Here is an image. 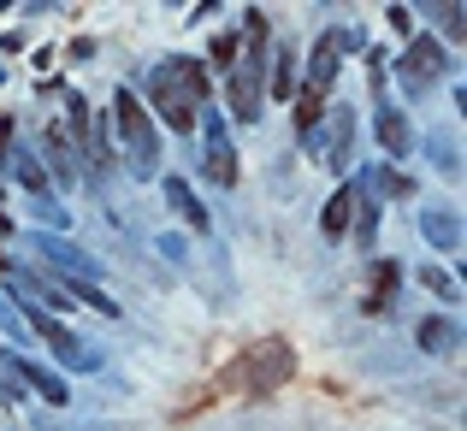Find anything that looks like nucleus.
Instances as JSON below:
<instances>
[{"mask_svg":"<svg viewBox=\"0 0 467 431\" xmlns=\"http://www.w3.org/2000/svg\"><path fill=\"white\" fill-rule=\"evenodd\" d=\"M107 148H113V159H125L137 178H154V171H160V130H154L149 107H142V95H130V89L113 95V113H107Z\"/></svg>","mask_w":467,"mask_h":431,"instance_id":"nucleus-1","label":"nucleus"},{"mask_svg":"<svg viewBox=\"0 0 467 431\" xmlns=\"http://www.w3.org/2000/svg\"><path fill=\"white\" fill-rule=\"evenodd\" d=\"M149 101H154V113L166 118L171 130H195V113H202V101H207L202 59H183V54L160 59L154 77H149Z\"/></svg>","mask_w":467,"mask_h":431,"instance_id":"nucleus-2","label":"nucleus"},{"mask_svg":"<svg viewBox=\"0 0 467 431\" xmlns=\"http://www.w3.org/2000/svg\"><path fill=\"white\" fill-rule=\"evenodd\" d=\"M249 54H237V66H231V113L243 118V125H254L261 118V101H266V18L261 12H249Z\"/></svg>","mask_w":467,"mask_h":431,"instance_id":"nucleus-3","label":"nucleus"},{"mask_svg":"<svg viewBox=\"0 0 467 431\" xmlns=\"http://www.w3.org/2000/svg\"><path fill=\"white\" fill-rule=\"evenodd\" d=\"M71 154L89 178H113V148H107V125H95L89 107L71 95Z\"/></svg>","mask_w":467,"mask_h":431,"instance_id":"nucleus-4","label":"nucleus"},{"mask_svg":"<svg viewBox=\"0 0 467 431\" xmlns=\"http://www.w3.org/2000/svg\"><path fill=\"white\" fill-rule=\"evenodd\" d=\"M24 319H30V331H36L42 343H54V354H59L66 366H78V373H95V366H101V349H95V343H83L71 325H59L54 313H36V307H24Z\"/></svg>","mask_w":467,"mask_h":431,"instance_id":"nucleus-5","label":"nucleus"},{"mask_svg":"<svg viewBox=\"0 0 467 431\" xmlns=\"http://www.w3.org/2000/svg\"><path fill=\"white\" fill-rule=\"evenodd\" d=\"M0 373H6V390H36L42 402H54V408H66L71 402V385L59 373H47V366L24 361V354H0Z\"/></svg>","mask_w":467,"mask_h":431,"instance_id":"nucleus-6","label":"nucleus"},{"mask_svg":"<svg viewBox=\"0 0 467 431\" xmlns=\"http://www.w3.org/2000/svg\"><path fill=\"white\" fill-rule=\"evenodd\" d=\"M249 373H254V378H249L254 396H273L285 378H296V354H290V343H285V337H266L261 349L249 354Z\"/></svg>","mask_w":467,"mask_h":431,"instance_id":"nucleus-7","label":"nucleus"},{"mask_svg":"<svg viewBox=\"0 0 467 431\" xmlns=\"http://www.w3.org/2000/svg\"><path fill=\"white\" fill-rule=\"evenodd\" d=\"M444 42H432V36H420V42H409L402 47V59H397V77H402V89H432L438 77H444Z\"/></svg>","mask_w":467,"mask_h":431,"instance_id":"nucleus-8","label":"nucleus"},{"mask_svg":"<svg viewBox=\"0 0 467 431\" xmlns=\"http://www.w3.org/2000/svg\"><path fill=\"white\" fill-rule=\"evenodd\" d=\"M36 254L54 261L59 272H66V284H71V278H78V284H101V266H95L78 242H66V237H47V231H42V237H36Z\"/></svg>","mask_w":467,"mask_h":431,"instance_id":"nucleus-9","label":"nucleus"},{"mask_svg":"<svg viewBox=\"0 0 467 431\" xmlns=\"http://www.w3.org/2000/svg\"><path fill=\"white\" fill-rule=\"evenodd\" d=\"M202 166L213 178V190H237V148L225 142V125H207V148H202Z\"/></svg>","mask_w":467,"mask_h":431,"instance_id":"nucleus-10","label":"nucleus"},{"mask_svg":"<svg viewBox=\"0 0 467 431\" xmlns=\"http://www.w3.org/2000/svg\"><path fill=\"white\" fill-rule=\"evenodd\" d=\"M349 142H355V113H349V107H331L326 137H319V166L343 171V166H349Z\"/></svg>","mask_w":467,"mask_h":431,"instance_id":"nucleus-11","label":"nucleus"},{"mask_svg":"<svg viewBox=\"0 0 467 431\" xmlns=\"http://www.w3.org/2000/svg\"><path fill=\"white\" fill-rule=\"evenodd\" d=\"M355 36L349 30H326L314 42V66H308V89H326L331 95V77H337V66H343V47H349Z\"/></svg>","mask_w":467,"mask_h":431,"instance_id":"nucleus-12","label":"nucleus"},{"mask_svg":"<svg viewBox=\"0 0 467 431\" xmlns=\"http://www.w3.org/2000/svg\"><path fill=\"white\" fill-rule=\"evenodd\" d=\"M166 201H171V213L183 219V225L195 231V237H207V231H213V219H207V207L195 201V190L183 178H166Z\"/></svg>","mask_w":467,"mask_h":431,"instance_id":"nucleus-13","label":"nucleus"},{"mask_svg":"<svg viewBox=\"0 0 467 431\" xmlns=\"http://www.w3.org/2000/svg\"><path fill=\"white\" fill-rule=\"evenodd\" d=\"M420 237L432 242V249H462V213H450V207H426L420 213Z\"/></svg>","mask_w":467,"mask_h":431,"instance_id":"nucleus-14","label":"nucleus"},{"mask_svg":"<svg viewBox=\"0 0 467 431\" xmlns=\"http://www.w3.org/2000/svg\"><path fill=\"white\" fill-rule=\"evenodd\" d=\"M373 130H379V148H385V154H409V148H414V125L397 113V107H379Z\"/></svg>","mask_w":467,"mask_h":431,"instance_id":"nucleus-15","label":"nucleus"},{"mask_svg":"<svg viewBox=\"0 0 467 431\" xmlns=\"http://www.w3.org/2000/svg\"><path fill=\"white\" fill-rule=\"evenodd\" d=\"M42 154H47V166H54V178H59V183L78 178V154H71L66 130H42Z\"/></svg>","mask_w":467,"mask_h":431,"instance_id":"nucleus-16","label":"nucleus"},{"mask_svg":"<svg viewBox=\"0 0 467 431\" xmlns=\"http://www.w3.org/2000/svg\"><path fill=\"white\" fill-rule=\"evenodd\" d=\"M349 207H355V195H349V190H337V195L326 201V213H319V231H326L331 242L349 237Z\"/></svg>","mask_w":467,"mask_h":431,"instance_id":"nucleus-17","label":"nucleus"},{"mask_svg":"<svg viewBox=\"0 0 467 431\" xmlns=\"http://www.w3.org/2000/svg\"><path fill=\"white\" fill-rule=\"evenodd\" d=\"M349 195H355V207H349V219H355V242H361V249H373V225H379L373 190H349Z\"/></svg>","mask_w":467,"mask_h":431,"instance_id":"nucleus-18","label":"nucleus"},{"mask_svg":"<svg viewBox=\"0 0 467 431\" xmlns=\"http://www.w3.org/2000/svg\"><path fill=\"white\" fill-rule=\"evenodd\" d=\"M456 325H450V319H426V325H420V349L426 354H456Z\"/></svg>","mask_w":467,"mask_h":431,"instance_id":"nucleus-19","label":"nucleus"},{"mask_svg":"<svg viewBox=\"0 0 467 431\" xmlns=\"http://www.w3.org/2000/svg\"><path fill=\"white\" fill-rule=\"evenodd\" d=\"M367 183H379L373 195H390V201H409V195H414V183L402 178L397 166H373V171H367Z\"/></svg>","mask_w":467,"mask_h":431,"instance_id":"nucleus-20","label":"nucleus"},{"mask_svg":"<svg viewBox=\"0 0 467 431\" xmlns=\"http://www.w3.org/2000/svg\"><path fill=\"white\" fill-rule=\"evenodd\" d=\"M273 95L278 101H296V47H285L273 66Z\"/></svg>","mask_w":467,"mask_h":431,"instance_id":"nucleus-21","label":"nucleus"},{"mask_svg":"<svg viewBox=\"0 0 467 431\" xmlns=\"http://www.w3.org/2000/svg\"><path fill=\"white\" fill-rule=\"evenodd\" d=\"M319 113H326V89H296V130H302V137L314 130Z\"/></svg>","mask_w":467,"mask_h":431,"instance_id":"nucleus-22","label":"nucleus"},{"mask_svg":"<svg viewBox=\"0 0 467 431\" xmlns=\"http://www.w3.org/2000/svg\"><path fill=\"white\" fill-rule=\"evenodd\" d=\"M12 166H18V183H24V190H30V195H42V201H47V171L36 166V154H18Z\"/></svg>","mask_w":467,"mask_h":431,"instance_id":"nucleus-23","label":"nucleus"},{"mask_svg":"<svg viewBox=\"0 0 467 431\" xmlns=\"http://www.w3.org/2000/svg\"><path fill=\"white\" fill-rule=\"evenodd\" d=\"M420 284L432 290V295H444V302H462V284H456L450 272H438V266H426V272H420Z\"/></svg>","mask_w":467,"mask_h":431,"instance_id":"nucleus-24","label":"nucleus"},{"mask_svg":"<svg viewBox=\"0 0 467 431\" xmlns=\"http://www.w3.org/2000/svg\"><path fill=\"white\" fill-rule=\"evenodd\" d=\"M397 278H402V266H397V261H379V266H373V284H379V295H373V307H385V295L397 290Z\"/></svg>","mask_w":467,"mask_h":431,"instance_id":"nucleus-25","label":"nucleus"},{"mask_svg":"<svg viewBox=\"0 0 467 431\" xmlns=\"http://www.w3.org/2000/svg\"><path fill=\"white\" fill-rule=\"evenodd\" d=\"M0 325H6L12 337H30V319H24V307L6 302V295H0Z\"/></svg>","mask_w":467,"mask_h":431,"instance_id":"nucleus-26","label":"nucleus"},{"mask_svg":"<svg viewBox=\"0 0 467 431\" xmlns=\"http://www.w3.org/2000/svg\"><path fill=\"white\" fill-rule=\"evenodd\" d=\"M237 54H243L237 36H213V66H237Z\"/></svg>","mask_w":467,"mask_h":431,"instance_id":"nucleus-27","label":"nucleus"},{"mask_svg":"<svg viewBox=\"0 0 467 431\" xmlns=\"http://www.w3.org/2000/svg\"><path fill=\"white\" fill-rule=\"evenodd\" d=\"M432 159H438L444 171H456V166H462V159H456V148H450V137H438V142H432Z\"/></svg>","mask_w":467,"mask_h":431,"instance_id":"nucleus-28","label":"nucleus"},{"mask_svg":"<svg viewBox=\"0 0 467 431\" xmlns=\"http://www.w3.org/2000/svg\"><path fill=\"white\" fill-rule=\"evenodd\" d=\"M0 237H12V219L6 213H0Z\"/></svg>","mask_w":467,"mask_h":431,"instance_id":"nucleus-29","label":"nucleus"}]
</instances>
